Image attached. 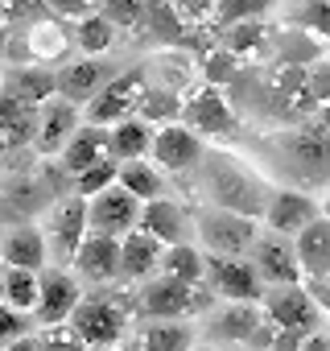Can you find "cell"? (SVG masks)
Listing matches in <instances>:
<instances>
[{
  "label": "cell",
  "mask_w": 330,
  "mask_h": 351,
  "mask_svg": "<svg viewBox=\"0 0 330 351\" xmlns=\"http://www.w3.org/2000/svg\"><path fill=\"white\" fill-rule=\"evenodd\" d=\"M75 42H79V50L83 54H91V58H99V54H107L112 50V42H116V25L103 17V13H83L79 17V25H75Z\"/></svg>",
  "instance_id": "d590c367"
},
{
  "label": "cell",
  "mask_w": 330,
  "mask_h": 351,
  "mask_svg": "<svg viewBox=\"0 0 330 351\" xmlns=\"http://www.w3.org/2000/svg\"><path fill=\"white\" fill-rule=\"evenodd\" d=\"M199 232H203L207 248L219 252V256H240V252H248L252 240H256L252 215H240V211H227V207L207 211V215L199 219Z\"/></svg>",
  "instance_id": "9c48e42d"
},
{
  "label": "cell",
  "mask_w": 330,
  "mask_h": 351,
  "mask_svg": "<svg viewBox=\"0 0 330 351\" xmlns=\"http://www.w3.org/2000/svg\"><path fill=\"white\" fill-rule=\"evenodd\" d=\"M136 29H149L153 34V42H161V46H182V38H186V21L178 17V9L170 5V0H144L140 5V25Z\"/></svg>",
  "instance_id": "4316f807"
},
{
  "label": "cell",
  "mask_w": 330,
  "mask_h": 351,
  "mask_svg": "<svg viewBox=\"0 0 330 351\" xmlns=\"http://www.w3.org/2000/svg\"><path fill=\"white\" fill-rule=\"evenodd\" d=\"M149 153H153L157 169H165V173H186V169H194L203 161V136L194 128H186L182 120H174V124H161L153 132Z\"/></svg>",
  "instance_id": "8992f818"
},
{
  "label": "cell",
  "mask_w": 330,
  "mask_h": 351,
  "mask_svg": "<svg viewBox=\"0 0 330 351\" xmlns=\"http://www.w3.org/2000/svg\"><path fill=\"white\" fill-rule=\"evenodd\" d=\"M136 228L149 232V236L161 240V244H182L186 232H190V219H186V211H182L178 203H170V199H149V203H140Z\"/></svg>",
  "instance_id": "ffe728a7"
},
{
  "label": "cell",
  "mask_w": 330,
  "mask_h": 351,
  "mask_svg": "<svg viewBox=\"0 0 330 351\" xmlns=\"http://www.w3.org/2000/svg\"><path fill=\"white\" fill-rule=\"evenodd\" d=\"M297 351H330V335H322V330H309V335L297 343Z\"/></svg>",
  "instance_id": "f907efd6"
},
{
  "label": "cell",
  "mask_w": 330,
  "mask_h": 351,
  "mask_svg": "<svg viewBox=\"0 0 330 351\" xmlns=\"http://www.w3.org/2000/svg\"><path fill=\"white\" fill-rule=\"evenodd\" d=\"M190 351H215V347H207V343H203V347H194V343H190Z\"/></svg>",
  "instance_id": "11a10c76"
},
{
  "label": "cell",
  "mask_w": 330,
  "mask_h": 351,
  "mask_svg": "<svg viewBox=\"0 0 330 351\" xmlns=\"http://www.w3.org/2000/svg\"><path fill=\"white\" fill-rule=\"evenodd\" d=\"M215 289H207L203 281H178V277H153L140 289V310L149 318H186V314H203L211 310Z\"/></svg>",
  "instance_id": "6da1fadb"
},
{
  "label": "cell",
  "mask_w": 330,
  "mask_h": 351,
  "mask_svg": "<svg viewBox=\"0 0 330 351\" xmlns=\"http://www.w3.org/2000/svg\"><path fill=\"white\" fill-rule=\"evenodd\" d=\"M215 34H223V46H227L236 58H252V54H260L264 42L272 38L268 25H264L260 17H252V21H236V25H223V29H215Z\"/></svg>",
  "instance_id": "d6a6232c"
},
{
  "label": "cell",
  "mask_w": 330,
  "mask_h": 351,
  "mask_svg": "<svg viewBox=\"0 0 330 351\" xmlns=\"http://www.w3.org/2000/svg\"><path fill=\"white\" fill-rule=\"evenodd\" d=\"M161 252H165V244L153 240L149 232H140V228L124 232L120 236V277H128V281L153 277V269H161Z\"/></svg>",
  "instance_id": "d6986e66"
},
{
  "label": "cell",
  "mask_w": 330,
  "mask_h": 351,
  "mask_svg": "<svg viewBox=\"0 0 330 351\" xmlns=\"http://www.w3.org/2000/svg\"><path fill=\"white\" fill-rule=\"evenodd\" d=\"M103 83V62H95L91 54H83L79 62H71L66 71H58V95L71 104H87Z\"/></svg>",
  "instance_id": "83f0119b"
},
{
  "label": "cell",
  "mask_w": 330,
  "mask_h": 351,
  "mask_svg": "<svg viewBox=\"0 0 330 351\" xmlns=\"http://www.w3.org/2000/svg\"><path fill=\"white\" fill-rule=\"evenodd\" d=\"M293 21L318 42H330V0H301L293 9Z\"/></svg>",
  "instance_id": "ab89813d"
},
{
  "label": "cell",
  "mask_w": 330,
  "mask_h": 351,
  "mask_svg": "<svg viewBox=\"0 0 330 351\" xmlns=\"http://www.w3.org/2000/svg\"><path fill=\"white\" fill-rule=\"evenodd\" d=\"M140 5L144 0H103V17L116 25V29H136L140 25Z\"/></svg>",
  "instance_id": "7bdbcfd3"
},
{
  "label": "cell",
  "mask_w": 330,
  "mask_h": 351,
  "mask_svg": "<svg viewBox=\"0 0 330 351\" xmlns=\"http://www.w3.org/2000/svg\"><path fill=\"white\" fill-rule=\"evenodd\" d=\"M0 269H5V252H0Z\"/></svg>",
  "instance_id": "680465c9"
},
{
  "label": "cell",
  "mask_w": 330,
  "mask_h": 351,
  "mask_svg": "<svg viewBox=\"0 0 330 351\" xmlns=\"http://www.w3.org/2000/svg\"><path fill=\"white\" fill-rule=\"evenodd\" d=\"M170 5L178 9L182 21H211L215 13V0H170Z\"/></svg>",
  "instance_id": "7dc6e473"
},
{
  "label": "cell",
  "mask_w": 330,
  "mask_h": 351,
  "mask_svg": "<svg viewBox=\"0 0 330 351\" xmlns=\"http://www.w3.org/2000/svg\"><path fill=\"white\" fill-rule=\"evenodd\" d=\"M34 132H38V108L25 104V99H17V95H9L5 87H0V136L9 141V149L29 145Z\"/></svg>",
  "instance_id": "484cf974"
},
{
  "label": "cell",
  "mask_w": 330,
  "mask_h": 351,
  "mask_svg": "<svg viewBox=\"0 0 330 351\" xmlns=\"http://www.w3.org/2000/svg\"><path fill=\"white\" fill-rule=\"evenodd\" d=\"M58 153H62V165H66L71 173H83L87 165L112 157V153H107V132H103V124H87V128L79 124V128L71 132V141H66Z\"/></svg>",
  "instance_id": "7402d4cb"
},
{
  "label": "cell",
  "mask_w": 330,
  "mask_h": 351,
  "mask_svg": "<svg viewBox=\"0 0 330 351\" xmlns=\"http://www.w3.org/2000/svg\"><path fill=\"white\" fill-rule=\"evenodd\" d=\"M136 116L144 124H174L182 120V91H170V87H144L140 104H136Z\"/></svg>",
  "instance_id": "1f68e13d"
},
{
  "label": "cell",
  "mask_w": 330,
  "mask_h": 351,
  "mask_svg": "<svg viewBox=\"0 0 330 351\" xmlns=\"http://www.w3.org/2000/svg\"><path fill=\"white\" fill-rule=\"evenodd\" d=\"M309 293H314L318 310L330 318V277H314V281H309Z\"/></svg>",
  "instance_id": "681fc988"
},
{
  "label": "cell",
  "mask_w": 330,
  "mask_h": 351,
  "mask_svg": "<svg viewBox=\"0 0 330 351\" xmlns=\"http://www.w3.org/2000/svg\"><path fill=\"white\" fill-rule=\"evenodd\" d=\"M256 191V182L248 178L244 169H236V165H215V173H211V195L219 199V207H227V211H240V215H252V211H260V203L256 199H248Z\"/></svg>",
  "instance_id": "44dd1931"
},
{
  "label": "cell",
  "mask_w": 330,
  "mask_h": 351,
  "mask_svg": "<svg viewBox=\"0 0 330 351\" xmlns=\"http://www.w3.org/2000/svg\"><path fill=\"white\" fill-rule=\"evenodd\" d=\"M236 71H240V58H236L227 46H211V50L203 54V83L227 87V83L236 79Z\"/></svg>",
  "instance_id": "f35d334b"
},
{
  "label": "cell",
  "mask_w": 330,
  "mask_h": 351,
  "mask_svg": "<svg viewBox=\"0 0 330 351\" xmlns=\"http://www.w3.org/2000/svg\"><path fill=\"white\" fill-rule=\"evenodd\" d=\"M46 17H54L50 9H46V0H0V21H5L9 29L13 25H38V21H46Z\"/></svg>",
  "instance_id": "60d3db41"
},
{
  "label": "cell",
  "mask_w": 330,
  "mask_h": 351,
  "mask_svg": "<svg viewBox=\"0 0 330 351\" xmlns=\"http://www.w3.org/2000/svg\"><path fill=\"white\" fill-rule=\"evenodd\" d=\"M21 335H29L25 314H21V310H13L9 302H0V347L13 343V339H21Z\"/></svg>",
  "instance_id": "ee69618b"
},
{
  "label": "cell",
  "mask_w": 330,
  "mask_h": 351,
  "mask_svg": "<svg viewBox=\"0 0 330 351\" xmlns=\"http://www.w3.org/2000/svg\"><path fill=\"white\" fill-rule=\"evenodd\" d=\"M264 302V318L277 330H293V335H309L322 326V310L314 302V293L305 285H277Z\"/></svg>",
  "instance_id": "277c9868"
},
{
  "label": "cell",
  "mask_w": 330,
  "mask_h": 351,
  "mask_svg": "<svg viewBox=\"0 0 330 351\" xmlns=\"http://www.w3.org/2000/svg\"><path fill=\"white\" fill-rule=\"evenodd\" d=\"M260 322H264L260 302H227V310H219L211 318V335L227 339V343H252Z\"/></svg>",
  "instance_id": "603a6c76"
},
{
  "label": "cell",
  "mask_w": 330,
  "mask_h": 351,
  "mask_svg": "<svg viewBox=\"0 0 330 351\" xmlns=\"http://www.w3.org/2000/svg\"><path fill=\"white\" fill-rule=\"evenodd\" d=\"M87 281H112L120 277V236H107V232H91L79 240L75 248V261H71Z\"/></svg>",
  "instance_id": "9a60e30c"
},
{
  "label": "cell",
  "mask_w": 330,
  "mask_h": 351,
  "mask_svg": "<svg viewBox=\"0 0 330 351\" xmlns=\"http://www.w3.org/2000/svg\"><path fill=\"white\" fill-rule=\"evenodd\" d=\"M0 302H5V277H0Z\"/></svg>",
  "instance_id": "6f0895ef"
},
{
  "label": "cell",
  "mask_w": 330,
  "mask_h": 351,
  "mask_svg": "<svg viewBox=\"0 0 330 351\" xmlns=\"http://www.w3.org/2000/svg\"><path fill=\"white\" fill-rule=\"evenodd\" d=\"M264 91H268L272 116H281V120H305L309 112H318V99L309 95L301 66H277Z\"/></svg>",
  "instance_id": "7c38bea8"
},
{
  "label": "cell",
  "mask_w": 330,
  "mask_h": 351,
  "mask_svg": "<svg viewBox=\"0 0 330 351\" xmlns=\"http://www.w3.org/2000/svg\"><path fill=\"white\" fill-rule=\"evenodd\" d=\"M46 248L54 252V261L58 265H71L75 261V248H79V240L87 236V199L83 195H75V199H66V203H58L54 211H50V219H46Z\"/></svg>",
  "instance_id": "8fae6325"
},
{
  "label": "cell",
  "mask_w": 330,
  "mask_h": 351,
  "mask_svg": "<svg viewBox=\"0 0 330 351\" xmlns=\"http://www.w3.org/2000/svg\"><path fill=\"white\" fill-rule=\"evenodd\" d=\"M5 351H42V339H29V335H21V339L5 343Z\"/></svg>",
  "instance_id": "816d5d0a"
},
{
  "label": "cell",
  "mask_w": 330,
  "mask_h": 351,
  "mask_svg": "<svg viewBox=\"0 0 330 351\" xmlns=\"http://www.w3.org/2000/svg\"><path fill=\"white\" fill-rule=\"evenodd\" d=\"M116 161L112 157H103V161H95V165H87L83 173H75V195H83V199H91V195H99L103 186H112L116 182Z\"/></svg>",
  "instance_id": "b9f144b4"
},
{
  "label": "cell",
  "mask_w": 330,
  "mask_h": 351,
  "mask_svg": "<svg viewBox=\"0 0 330 351\" xmlns=\"http://www.w3.org/2000/svg\"><path fill=\"white\" fill-rule=\"evenodd\" d=\"M268 9H272V0H215L211 21H215V29H223V25H236V21L264 17Z\"/></svg>",
  "instance_id": "74e56055"
},
{
  "label": "cell",
  "mask_w": 330,
  "mask_h": 351,
  "mask_svg": "<svg viewBox=\"0 0 330 351\" xmlns=\"http://www.w3.org/2000/svg\"><path fill=\"white\" fill-rule=\"evenodd\" d=\"M149 141H153V128H149L140 116H124V120H116L112 132H107V153H112L116 161H136V157L149 153Z\"/></svg>",
  "instance_id": "f1b7e54d"
},
{
  "label": "cell",
  "mask_w": 330,
  "mask_h": 351,
  "mask_svg": "<svg viewBox=\"0 0 330 351\" xmlns=\"http://www.w3.org/2000/svg\"><path fill=\"white\" fill-rule=\"evenodd\" d=\"M71 330L87 343V347H116L124 339L128 326V310L116 298H79V306L71 310Z\"/></svg>",
  "instance_id": "7a4b0ae2"
},
{
  "label": "cell",
  "mask_w": 330,
  "mask_h": 351,
  "mask_svg": "<svg viewBox=\"0 0 330 351\" xmlns=\"http://www.w3.org/2000/svg\"><path fill=\"white\" fill-rule=\"evenodd\" d=\"M42 351H87V343L71 330V326H50V335L42 339Z\"/></svg>",
  "instance_id": "f6af8a7d"
},
{
  "label": "cell",
  "mask_w": 330,
  "mask_h": 351,
  "mask_svg": "<svg viewBox=\"0 0 330 351\" xmlns=\"http://www.w3.org/2000/svg\"><path fill=\"white\" fill-rule=\"evenodd\" d=\"M116 182L128 191V195H136L140 203H149V199H161L165 195V178H161V169L157 165H149V161H124L120 169H116Z\"/></svg>",
  "instance_id": "f546056e"
},
{
  "label": "cell",
  "mask_w": 330,
  "mask_h": 351,
  "mask_svg": "<svg viewBox=\"0 0 330 351\" xmlns=\"http://www.w3.org/2000/svg\"><path fill=\"white\" fill-rule=\"evenodd\" d=\"M161 269L170 273V277H178V281H203L207 277V256L194 248V244H165V252H161Z\"/></svg>",
  "instance_id": "e575fe53"
},
{
  "label": "cell",
  "mask_w": 330,
  "mask_h": 351,
  "mask_svg": "<svg viewBox=\"0 0 330 351\" xmlns=\"http://www.w3.org/2000/svg\"><path fill=\"white\" fill-rule=\"evenodd\" d=\"M194 330L182 326L178 318H153L140 330V351H190Z\"/></svg>",
  "instance_id": "4dcf8cb0"
},
{
  "label": "cell",
  "mask_w": 330,
  "mask_h": 351,
  "mask_svg": "<svg viewBox=\"0 0 330 351\" xmlns=\"http://www.w3.org/2000/svg\"><path fill=\"white\" fill-rule=\"evenodd\" d=\"M5 54H9V25L0 21V58H5Z\"/></svg>",
  "instance_id": "f5cc1de1"
},
{
  "label": "cell",
  "mask_w": 330,
  "mask_h": 351,
  "mask_svg": "<svg viewBox=\"0 0 330 351\" xmlns=\"http://www.w3.org/2000/svg\"><path fill=\"white\" fill-rule=\"evenodd\" d=\"M144 75L140 71H128V75H116L107 83H99V91L87 99V124H116L124 116H136V104L144 95Z\"/></svg>",
  "instance_id": "5b68a950"
},
{
  "label": "cell",
  "mask_w": 330,
  "mask_h": 351,
  "mask_svg": "<svg viewBox=\"0 0 330 351\" xmlns=\"http://www.w3.org/2000/svg\"><path fill=\"white\" fill-rule=\"evenodd\" d=\"M182 124L194 128L199 136H236L240 116L223 99V87L203 83V87L190 91V99H182Z\"/></svg>",
  "instance_id": "3957f363"
},
{
  "label": "cell",
  "mask_w": 330,
  "mask_h": 351,
  "mask_svg": "<svg viewBox=\"0 0 330 351\" xmlns=\"http://www.w3.org/2000/svg\"><path fill=\"white\" fill-rule=\"evenodd\" d=\"M252 265L260 273V281L268 285H301V265L297 252L289 244V236H256L252 240Z\"/></svg>",
  "instance_id": "5bb4252c"
},
{
  "label": "cell",
  "mask_w": 330,
  "mask_h": 351,
  "mask_svg": "<svg viewBox=\"0 0 330 351\" xmlns=\"http://www.w3.org/2000/svg\"><path fill=\"white\" fill-rule=\"evenodd\" d=\"M0 153H9V141H5V136H0Z\"/></svg>",
  "instance_id": "9f6ffc18"
},
{
  "label": "cell",
  "mask_w": 330,
  "mask_h": 351,
  "mask_svg": "<svg viewBox=\"0 0 330 351\" xmlns=\"http://www.w3.org/2000/svg\"><path fill=\"white\" fill-rule=\"evenodd\" d=\"M136 219H140V199L128 195L120 182H112V186H103L99 195L87 199V228L91 232L124 236V232L136 228Z\"/></svg>",
  "instance_id": "ba28073f"
},
{
  "label": "cell",
  "mask_w": 330,
  "mask_h": 351,
  "mask_svg": "<svg viewBox=\"0 0 330 351\" xmlns=\"http://www.w3.org/2000/svg\"><path fill=\"white\" fill-rule=\"evenodd\" d=\"M79 298H83L79 281L66 269H42L38 273V306H34V314H38L42 326H58V322L71 318V310L79 306Z\"/></svg>",
  "instance_id": "4fadbf2b"
},
{
  "label": "cell",
  "mask_w": 330,
  "mask_h": 351,
  "mask_svg": "<svg viewBox=\"0 0 330 351\" xmlns=\"http://www.w3.org/2000/svg\"><path fill=\"white\" fill-rule=\"evenodd\" d=\"M297 265H301V277H330V219L318 211L301 232H297Z\"/></svg>",
  "instance_id": "e0dca14e"
},
{
  "label": "cell",
  "mask_w": 330,
  "mask_h": 351,
  "mask_svg": "<svg viewBox=\"0 0 330 351\" xmlns=\"http://www.w3.org/2000/svg\"><path fill=\"white\" fill-rule=\"evenodd\" d=\"M318 211H322V215H326V219H330V195H326V203H322V207H318Z\"/></svg>",
  "instance_id": "db71d44e"
},
{
  "label": "cell",
  "mask_w": 330,
  "mask_h": 351,
  "mask_svg": "<svg viewBox=\"0 0 330 351\" xmlns=\"http://www.w3.org/2000/svg\"><path fill=\"white\" fill-rule=\"evenodd\" d=\"M207 277H211L215 298H223V302H260L264 298V281H260L252 261L211 252L207 256Z\"/></svg>",
  "instance_id": "52a82bcc"
},
{
  "label": "cell",
  "mask_w": 330,
  "mask_h": 351,
  "mask_svg": "<svg viewBox=\"0 0 330 351\" xmlns=\"http://www.w3.org/2000/svg\"><path fill=\"white\" fill-rule=\"evenodd\" d=\"M314 215H318V203L305 191H277L264 207V219L277 236H297Z\"/></svg>",
  "instance_id": "ac0fdd59"
},
{
  "label": "cell",
  "mask_w": 330,
  "mask_h": 351,
  "mask_svg": "<svg viewBox=\"0 0 330 351\" xmlns=\"http://www.w3.org/2000/svg\"><path fill=\"white\" fill-rule=\"evenodd\" d=\"M0 87L9 95H17V99H25V104H34V108H42L46 99L58 95V75L46 71V66H17V71H9L0 79Z\"/></svg>",
  "instance_id": "cb8c5ba5"
},
{
  "label": "cell",
  "mask_w": 330,
  "mask_h": 351,
  "mask_svg": "<svg viewBox=\"0 0 330 351\" xmlns=\"http://www.w3.org/2000/svg\"><path fill=\"white\" fill-rule=\"evenodd\" d=\"M305 87H309V95L318 99V108H326V104H330V62L305 71Z\"/></svg>",
  "instance_id": "bcb514c9"
},
{
  "label": "cell",
  "mask_w": 330,
  "mask_h": 351,
  "mask_svg": "<svg viewBox=\"0 0 330 351\" xmlns=\"http://www.w3.org/2000/svg\"><path fill=\"white\" fill-rule=\"evenodd\" d=\"M0 252H5V265L13 269H34L42 273L46 261H50V248H46V236L38 228H13L5 236V244H0Z\"/></svg>",
  "instance_id": "d4e9b609"
},
{
  "label": "cell",
  "mask_w": 330,
  "mask_h": 351,
  "mask_svg": "<svg viewBox=\"0 0 330 351\" xmlns=\"http://www.w3.org/2000/svg\"><path fill=\"white\" fill-rule=\"evenodd\" d=\"M95 351H112V347H95Z\"/></svg>",
  "instance_id": "91938a15"
},
{
  "label": "cell",
  "mask_w": 330,
  "mask_h": 351,
  "mask_svg": "<svg viewBox=\"0 0 330 351\" xmlns=\"http://www.w3.org/2000/svg\"><path fill=\"white\" fill-rule=\"evenodd\" d=\"M46 9L54 17H83V13L95 9V0H46Z\"/></svg>",
  "instance_id": "c3c4849f"
},
{
  "label": "cell",
  "mask_w": 330,
  "mask_h": 351,
  "mask_svg": "<svg viewBox=\"0 0 330 351\" xmlns=\"http://www.w3.org/2000/svg\"><path fill=\"white\" fill-rule=\"evenodd\" d=\"M79 128V104H71V99H46L42 104V112H38V132H34V145L42 149V153H58L66 141H71V132Z\"/></svg>",
  "instance_id": "2e32d148"
},
{
  "label": "cell",
  "mask_w": 330,
  "mask_h": 351,
  "mask_svg": "<svg viewBox=\"0 0 330 351\" xmlns=\"http://www.w3.org/2000/svg\"><path fill=\"white\" fill-rule=\"evenodd\" d=\"M0 277H5V302L13 310H21V314H34V306H38V273L9 265V273H0Z\"/></svg>",
  "instance_id": "8d00e7d4"
},
{
  "label": "cell",
  "mask_w": 330,
  "mask_h": 351,
  "mask_svg": "<svg viewBox=\"0 0 330 351\" xmlns=\"http://www.w3.org/2000/svg\"><path fill=\"white\" fill-rule=\"evenodd\" d=\"M322 54V42L305 29H277V50H272V62L277 66H301L309 58Z\"/></svg>",
  "instance_id": "836d02e7"
},
{
  "label": "cell",
  "mask_w": 330,
  "mask_h": 351,
  "mask_svg": "<svg viewBox=\"0 0 330 351\" xmlns=\"http://www.w3.org/2000/svg\"><path fill=\"white\" fill-rule=\"evenodd\" d=\"M281 153H285V165L297 173L301 182L330 178V132H322V128L293 132V136L281 141Z\"/></svg>",
  "instance_id": "30bf717a"
}]
</instances>
